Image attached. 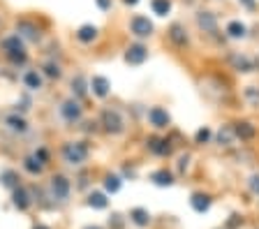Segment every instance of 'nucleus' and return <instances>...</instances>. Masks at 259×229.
I'll use <instances>...</instances> for the list:
<instances>
[{
    "instance_id": "6e6552de",
    "label": "nucleus",
    "mask_w": 259,
    "mask_h": 229,
    "mask_svg": "<svg viewBox=\"0 0 259 229\" xmlns=\"http://www.w3.org/2000/svg\"><path fill=\"white\" fill-rule=\"evenodd\" d=\"M60 114H63L65 120H70V123L79 120V118H81V107H79V102H74V100H67V102H63V107H60Z\"/></svg>"
},
{
    "instance_id": "f3484780",
    "label": "nucleus",
    "mask_w": 259,
    "mask_h": 229,
    "mask_svg": "<svg viewBox=\"0 0 259 229\" xmlns=\"http://www.w3.org/2000/svg\"><path fill=\"white\" fill-rule=\"evenodd\" d=\"M234 136H236V132H234L232 125H222V130L218 132V144H220V146H232Z\"/></svg>"
},
{
    "instance_id": "6ab92c4d",
    "label": "nucleus",
    "mask_w": 259,
    "mask_h": 229,
    "mask_svg": "<svg viewBox=\"0 0 259 229\" xmlns=\"http://www.w3.org/2000/svg\"><path fill=\"white\" fill-rule=\"evenodd\" d=\"M23 83H26V88H30V90H39V88H42V76H39V72L30 70L23 76Z\"/></svg>"
},
{
    "instance_id": "c756f323",
    "label": "nucleus",
    "mask_w": 259,
    "mask_h": 229,
    "mask_svg": "<svg viewBox=\"0 0 259 229\" xmlns=\"http://www.w3.org/2000/svg\"><path fill=\"white\" fill-rule=\"evenodd\" d=\"M0 180H3V186L14 188V190H16V180H19V176H16V171H3Z\"/></svg>"
},
{
    "instance_id": "a878e982",
    "label": "nucleus",
    "mask_w": 259,
    "mask_h": 229,
    "mask_svg": "<svg viewBox=\"0 0 259 229\" xmlns=\"http://www.w3.org/2000/svg\"><path fill=\"white\" fill-rule=\"evenodd\" d=\"M107 197L102 195V192H93L91 197H88V206H93V208H107Z\"/></svg>"
},
{
    "instance_id": "a211bd4d",
    "label": "nucleus",
    "mask_w": 259,
    "mask_h": 229,
    "mask_svg": "<svg viewBox=\"0 0 259 229\" xmlns=\"http://www.w3.org/2000/svg\"><path fill=\"white\" fill-rule=\"evenodd\" d=\"M232 65L238 72H252L254 70V60L245 58V56H232Z\"/></svg>"
},
{
    "instance_id": "b1692460",
    "label": "nucleus",
    "mask_w": 259,
    "mask_h": 229,
    "mask_svg": "<svg viewBox=\"0 0 259 229\" xmlns=\"http://www.w3.org/2000/svg\"><path fill=\"white\" fill-rule=\"evenodd\" d=\"M76 37H79L81 42H93V39L97 37V28L95 26H81Z\"/></svg>"
},
{
    "instance_id": "473e14b6",
    "label": "nucleus",
    "mask_w": 259,
    "mask_h": 229,
    "mask_svg": "<svg viewBox=\"0 0 259 229\" xmlns=\"http://www.w3.org/2000/svg\"><path fill=\"white\" fill-rule=\"evenodd\" d=\"M44 70H47V74H49V76H60V70H58V65H51V63H49V65L44 67Z\"/></svg>"
},
{
    "instance_id": "e433bc0d",
    "label": "nucleus",
    "mask_w": 259,
    "mask_h": 229,
    "mask_svg": "<svg viewBox=\"0 0 259 229\" xmlns=\"http://www.w3.org/2000/svg\"><path fill=\"white\" fill-rule=\"evenodd\" d=\"M97 7H100V10H109V7H111V0H97Z\"/></svg>"
},
{
    "instance_id": "2f4dec72",
    "label": "nucleus",
    "mask_w": 259,
    "mask_h": 229,
    "mask_svg": "<svg viewBox=\"0 0 259 229\" xmlns=\"http://www.w3.org/2000/svg\"><path fill=\"white\" fill-rule=\"evenodd\" d=\"M248 186H250V190H252V192H254V195H259V174L250 176V180H248Z\"/></svg>"
},
{
    "instance_id": "f257e3e1",
    "label": "nucleus",
    "mask_w": 259,
    "mask_h": 229,
    "mask_svg": "<svg viewBox=\"0 0 259 229\" xmlns=\"http://www.w3.org/2000/svg\"><path fill=\"white\" fill-rule=\"evenodd\" d=\"M3 49H5L7 58L14 63V65H21V63H26V49H23V39L19 37V35H10V37H5V42H3Z\"/></svg>"
},
{
    "instance_id": "f03ea898",
    "label": "nucleus",
    "mask_w": 259,
    "mask_h": 229,
    "mask_svg": "<svg viewBox=\"0 0 259 229\" xmlns=\"http://www.w3.org/2000/svg\"><path fill=\"white\" fill-rule=\"evenodd\" d=\"M63 158L67 164H72V167H76V164L86 162L88 158V146L83 142H70L63 146Z\"/></svg>"
},
{
    "instance_id": "a19ab883",
    "label": "nucleus",
    "mask_w": 259,
    "mask_h": 229,
    "mask_svg": "<svg viewBox=\"0 0 259 229\" xmlns=\"http://www.w3.org/2000/svg\"><path fill=\"white\" fill-rule=\"evenodd\" d=\"M35 229H47V227H35Z\"/></svg>"
},
{
    "instance_id": "ea45409f",
    "label": "nucleus",
    "mask_w": 259,
    "mask_h": 229,
    "mask_svg": "<svg viewBox=\"0 0 259 229\" xmlns=\"http://www.w3.org/2000/svg\"><path fill=\"white\" fill-rule=\"evenodd\" d=\"M86 229H102V227H86Z\"/></svg>"
},
{
    "instance_id": "0eeeda50",
    "label": "nucleus",
    "mask_w": 259,
    "mask_h": 229,
    "mask_svg": "<svg viewBox=\"0 0 259 229\" xmlns=\"http://www.w3.org/2000/svg\"><path fill=\"white\" fill-rule=\"evenodd\" d=\"M16 35H19V37L30 39V42H37V39H39L37 26H35V23H30V21H19V23H16Z\"/></svg>"
},
{
    "instance_id": "58836bf2",
    "label": "nucleus",
    "mask_w": 259,
    "mask_h": 229,
    "mask_svg": "<svg viewBox=\"0 0 259 229\" xmlns=\"http://www.w3.org/2000/svg\"><path fill=\"white\" fill-rule=\"evenodd\" d=\"M125 5H137V3H139V0H123Z\"/></svg>"
},
{
    "instance_id": "f8f14e48",
    "label": "nucleus",
    "mask_w": 259,
    "mask_h": 229,
    "mask_svg": "<svg viewBox=\"0 0 259 229\" xmlns=\"http://www.w3.org/2000/svg\"><path fill=\"white\" fill-rule=\"evenodd\" d=\"M130 220L137 224V227H148L151 224V213L146 208H132L130 211Z\"/></svg>"
},
{
    "instance_id": "412c9836",
    "label": "nucleus",
    "mask_w": 259,
    "mask_h": 229,
    "mask_svg": "<svg viewBox=\"0 0 259 229\" xmlns=\"http://www.w3.org/2000/svg\"><path fill=\"white\" fill-rule=\"evenodd\" d=\"M234 132H236V136H241V139H252L257 130H254L252 123H236Z\"/></svg>"
},
{
    "instance_id": "cd10ccee",
    "label": "nucleus",
    "mask_w": 259,
    "mask_h": 229,
    "mask_svg": "<svg viewBox=\"0 0 259 229\" xmlns=\"http://www.w3.org/2000/svg\"><path fill=\"white\" fill-rule=\"evenodd\" d=\"M72 93H76V98H83V95H86V81H83V76H74V79H72Z\"/></svg>"
},
{
    "instance_id": "4c0bfd02",
    "label": "nucleus",
    "mask_w": 259,
    "mask_h": 229,
    "mask_svg": "<svg viewBox=\"0 0 259 229\" xmlns=\"http://www.w3.org/2000/svg\"><path fill=\"white\" fill-rule=\"evenodd\" d=\"M238 3H243L248 10H254V7H257V3H254V0H238Z\"/></svg>"
},
{
    "instance_id": "423d86ee",
    "label": "nucleus",
    "mask_w": 259,
    "mask_h": 229,
    "mask_svg": "<svg viewBox=\"0 0 259 229\" xmlns=\"http://www.w3.org/2000/svg\"><path fill=\"white\" fill-rule=\"evenodd\" d=\"M130 28H132V33H135L137 37H148V35H153V23L146 17H135L132 23H130Z\"/></svg>"
},
{
    "instance_id": "72a5a7b5",
    "label": "nucleus",
    "mask_w": 259,
    "mask_h": 229,
    "mask_svg": "<svg viewBox=\"0 0 259 229\" xmlns=\"http://www.w3.org/2000/svg\"><path fill=\"white\" fill-rule=\"evenodd\" d=\"M32 155H35V158H37L42 164L47 162V151H44V148H39V151H35V153H32Z\"/></svg>"
},
{
    "instance_id": "bb28decb",
    "label": "nucleus",
    "mask_w": 259,
    "mask_h": 229,
    "mask_svg": "<svg viewBox=\"0 0 259 229\" xmlns=\"http://www.w3.org/2000/svg\"><path fill=\"white\" fill-rule=\"evenodd\" d=\"M104 190L111 192V195H113V192H118L120 190V178H118V176H116V174H109L107 178H104Z\"/></svg>"
},
{
    "instance_id": "dca6fc26",
    "label": "nucleus",
    "mask_w": 259,
    "mask_h": 229,
    "mask_svg": "<svg viewBox=\"0 0 259 229\" xmlns=\"http://www.w3.org/2000/svg\"><path fill=\"white\" fill-rule=\"evenodd\" d=\"M151 180L155 183V186H160V188H169L174 183V176L169 174L167 169H157V171H153Z\"/></svg>"
},
{
    "instance_id": "393cba45",
    "label": "nucleus",
    "mask_w": 259,
    "mask_h": 229,
    "mask_svg": "<svg viewBox=\"0 0 259 229\" xmlns=\"http://www.w3.org/2000/svg\"><path fill=\"white\" fill-rule=\"evenodd\" d=\"M23 167H26V171H30V174H42V169H44V164L39 162L35 155H30V158L23 160Z\"/></svg>"
},
{
    "instance_id": "9b49d317",
    "label": "nucleus",
    "mask_w": 259,
    "mask_h": 229,
    "mask_svg": "<svg viewBox=\"0 0 259 229\" xmlns=\"http://www.w3.org/2000/svg\"><path fill=\"white\" fill-rule=\"evenodd\" d=\"M91 88H93V93H95L97 98H107V95H109V88H111V83H109L107 76H93Z\"/></svg>"
},
{
    "instance_id": "5701e85b",
    "label": "nucleus",
    "mask_w": 259,
    "mask_h": 229,
    "mask_svg": "<svg viewBox=\"0 0 259 229\" xmlns=\"http://www.w3.org/2000/svg\"><path fill=\"white\" fill-rule=\"evenodd\" d=\"M151 7L157 17H167L169 12H171V0H153Z\"/></svg>"
},
{
    "instance_id": "c9c22d12",
    "label": "nucleus",
    "mask_w": 259,
    "mask_h": 229,
    "mask_svg": "<svg viewBox=\"0 0 259 229\" xmlns=\"http://www.w3.org/2000/svg\"><path fill=\"white\" fill-rule=\"evenodd\" d=\"M188 155H183V158H181V160H178V169H181V171H183V169H188Z\"/></svg>"
},
{
    "instance_id": "ddd939ff",
    "label": "nucleus",
    "mask_w": 259,
    "mask_h": 229,
    "mask_svg": "<svg viewBox=\"0 0 259 229\" xmlns=\"http://www.w3.org/2000/svg\"><path fill=\"white\" fill-rule=\"evenodd\" d=\"M190 204H192V208L197 213H206L210 208V197L208 195H201V192H194L192 199H190Z\"/></svg>"
},
{
    "instance_id": "9d476101",
    "label": "nucleus",
    "mask_w": 259,
    "mask_h": 229,
    "mask_svg": "<svg viewBox=\"0 0 259 229\" xmlns=\"http://www.w3.org/2000/svg\"><path fill=\"white\" fill-rule=\"evenodd\" d=\"M148 120H151V125H155V127H167L169 114L162 109V107H153V109L148 111Z\"/></svg>"
},
{
    "instance_id": "7c9ffc66",
    "label": "nucleus",
    "mask_w": 259,
    "mask_h": 229,
    "mask_svg": "<svg viewBox=\"0 0 259 229\" xmlns=\"http://www.w3.org/2000/svg\"><path fill=\"white\" fill-rule=\"evenodd\" d=\"M208 139H210V130H208V127H201V130L197 132V142H199V144H206Z\"/></svg>"
},
{
    "instance_id": "1a4fd4ad",
    "label": "nucleus",
    "mask_w": 259,
    "mask_h": 229,
    "mask_svg": "<svg viewBox=\"0 0 259 229\" xmlns=\"http://www.w3.org/2000/svg\"><path fill=\"white\" fill-rule=\"evenodd\" d=\"M197 23H199V28H204L206 33H215L218 30V19L213 12H199L197 14Z\"/></svg>"
},
{
    "instance_id": "7ed1b4c3",
    "label": "nucleus",
    "mask_w": 259,
    "mask_h": 229,
    "mask_svg": "<svg viewBox=\"0 0 259 229\" xmlns=\"http://www.w3.org/2000/svg\"><path fill=\"white\" fill-rule=\"evenodd\" d=\"M102 125L107 132L118 134L123 130V118H120V114L116 109H107V111H102Z\"/></svg>"
},
{
    "instance_id": "4be33fe9",
    "label": "nucleus",
    "mask_w": 259,
    "mask_h": 229,
    "mask_svg": "<svg viewBox=\"0 0 259 229\" xmlns=\"http://www.w3.org/2000/svg\"><path fill=\"white\" fill-rule=\"evenodd\" d=\"M5 123H7V127H10V130L12 132H26V120H23L21 118V116H7V118H5Z\"/></svg>"
},
{
    "instance_id": "aec40b11",
    "label": "nucleus",
    "mask_w": 259,
    "mask_h": 229,
    "mask_svg": "<svg viewBox=\"0 0 259 229\" xmlns=\"http://www.w3.org/2000/svg\"><path fill=\"white\" fill-rule=\"evenodd\" d=\"M14 206L19 208V211H26V208L30 206V197H28V192L23 190V188H16L14 190Z\"/></svg>"
},
{
    "instance_id": "f704fd0d",
    "label": "nucleus",
    "mask_w": 259,
    "mask_h": 229,
    "mask_svg": "<svg viewBox=\"0 0 259 229\" xmlns=\"http://www.w3.org/2000/svg\"><path fill=\"white\" fill-rule=\"evenodd\" d=\"M245 93H248V98H250V100H254V102H259V93H257V90H254V86H250L248 90H245Z\"/></svg>"
},
{
    "instance_id": "4468645a",
    "label": "nucleus",
    "mask_w": 259,
    "mask_h": 229,
    "mask_svg": "<svg viewBox=\"0 0 259 229\" xmlns=\"http://www.w3.org/2000/svg\"><path fill=\"white\" fill-rule=\"evenodd\" d=\"M148 148H151L155 155H169V153H171V146H169L167 139H155V136L148 139Z\"/></svg>"
},
{
    "instance_id": "20e7f679",
    "label": "nucleus",
    "mask_w": 259,
    "mask_h": 229,
    "mask_svg": "<svg viewBox=\"0 0 259 229\" xmlns=\"http://www.w3.org/2000/svg\"><path fill=\"white\" fill-rule=\"evenodd\" d=\"M51 195H54L58 202L67 199V195H70V180L60 174L54 176V178H51Z\"/></svg>"
},
{
    "instance_id": "2eb2a0df",
    "label": "nucleus",
    "mask_w": 259,
    "mask_h": 229,
    "mask_svg": "<svg viewBox=\"0 0 259 229\" xmlns=\"http://www.w3.org/2000/svg\"><path fill=\"white\" fill-rule=\"evenodd\" d=\"M169 37H171V42L178 44V47H185V44H188V35H185L181 23H174V26L169 28Z\"/></svg>"
},
{
    "instance_id": "39448f33",
    "label": "nucleus",
    "mask_w": 259,
    "mask_h": 229,
    "mask_svg": "<svg viewBox=\"0 0 259 229\" xmlns=\"http://www.w3.org/2000/svg\"><path fill=\"white\" fill-rule=\"evenodd\" d=\"M148 58V49H146L144 44H132L125 54V60H127L130 65H141L144 60Z\"/></svg>"
},
{
    "instance_id": "c85d7f7f",
    "label": "nucleus",
    "mask_w": 259,
    "mask_h": 229,
    "mask_svg": "<svg viewBox=\"0 0 259 229\" xmlns=\"http://www.w3.org/2000/svg\"><path fill=\"white\" fill-rule=\"evenodd\" d=\"M227 33L232 35V37H245V26L241 21H232L227 26Z\"/></svg>"
}]
</instances>
